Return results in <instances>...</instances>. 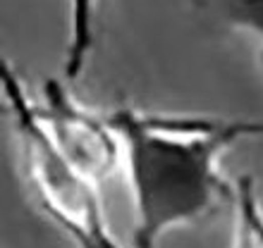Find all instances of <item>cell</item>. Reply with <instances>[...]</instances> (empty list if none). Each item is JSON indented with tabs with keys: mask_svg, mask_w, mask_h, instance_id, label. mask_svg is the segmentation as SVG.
<instances>
[{
	"mask_svg": "<svg viewBox=\"0 0 263 248\" xmlns=\"http://www.w3.org/2000/svg\"><path fill=\"white\" fill-rule=\"evenodd\" d=\"M122 138V172L134 205V248H158L175 229L206 220L232 200L220 160L237 138L218 117L118 108L110 112Z\"/></svg>",
	"mask_w": 263,
	"mask_h": 248,
	"instance_id": "cell-1",
	"label": "cell"
},
{
	"mask_svg": "<svg viewBox=\"0 0 263 248\" xmlns=\"http://www.w3.org/2000/svg\"><path fill=\"white\" fill-rule=\"evenodd\" d=\"M0 89L39 210L74 246L112 239L98 184L79 172L53 143L39 117L36 100L7 60L0 65Z\"/></svg>",
	"mask_w": 263,
	"mask_h": 248,
	"instance_id": "cell-2",
	"label": "cell"
},
{
	"mask_svg": "<svg viewBox=\"0 0 263 248\" xmlns=\"http://www.w3.org/2000/svg\"><path fill=\"white\" fill-rule=\"evenodd\" d=\"M36 110L53 143L91 181L101 186L122 172V138L110 115H98L79 103L58 79H46Z\"/></svg>",
	"mask_w": 263,
	"mask_h": 248,
	"instance_id": "cell-3",
	"label": "cell"
},
{
	"mask_svg": "<svg viewBox=\"0 0 263 248\" xmlns=\"http://www.w3.org/2000/svg\"><path fill=\"white\" fill-rule=\"evenodd\" d=\"M101 0H67V41L63 53L65 79L77 81L96 46V17Z\"/></svg>",
	"mask_w": 263,
	"mask_h": 248,
	"instance_id": "cell-4",
	"label": "cell"
},
{
	"mask_svg": "<svg viewBox=\"0 0 263 248\" xmlns=\"http://www.w3.org/2000/svg\"><path fill=\"white\" fill-rule=\"evenodd\" d=\"M232 246L263 248V203L256 181L249 174H239L232 181Z\"/></svg>",
	"mask_w": 263,
	"mask_h": 248,
	"instance_id": "cell-5",
	"label": "cell"
},
{
	"mask_svg": "<svg viewBox=\"0 0 263 248\" xmlns=\"http://www.w3.org/2000/svg\"><path fill=\"white\" fill-rule=\"evenodd\" d=\"M222 14L232 29L263 43V0H225Z\"/></svg>",
	"mask_w": 263,
	"mask_h": 248,
	"instance_id": "cell-6",
	"label": "cell"
},
{
	"mask_svg": "<svg viewBox=\"0 0 263 248\" xmlns=\"http://www.w3.org/2000/svg\"><path fill=\"white\" fill-rule=\"evenodd\" d=\"M232 129L239 138H258L263 136V119H232Z\"/></svg>",
	"mask_w": 263,
	"mask_h": 248,
	"instance_id": "cell-7",
	"label": "cell"
},
{
	"mask_svg": "<svg viewBox=\"0 0 263 248\" xmlns=\"http://www.w3.org/2000/svg\"><path fill=\"white\" fill-rule=\"evenodd\" d=\"M79 248H125L118 239H108V241H93V243H84Z\"/></svg>",
	"mask_w": 263,
	"mask_h": 248,
	"instance_id": "cell-8",
	"label": "cell"
},
{
	"mask_svg": "<svg viewBox=\"0 0 263 248\" xmlns=\"http://www.w3.org/2000/svg\"><path fill=\"white\" fill-rule=\"evenodd\" d=\"M261 69H263V50H261Z\"/></svg>",
	"mask_w": 263,
	"mask_h": 248,
	"instance_id": "cell-9",
	"label": "cell"
}]
</instances>
